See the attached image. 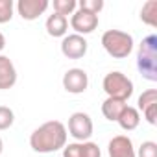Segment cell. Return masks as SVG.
<instances>
[{"instance_id": "3", "label": "cell", "mask_w": 157, "mask_h": 157, "mask_svg": "<svg viewBox=\"0 0 157 157\" xmlns=\"http://www.w3.org/2000/svg\"><path fill=\"white\" fill-rule=\"evenodd\" d=\"M133 37L128 32L122 30H107L102 35V46L104 50L115 57V59H124L133 52Z\"/></svg>"}, {"instance_id": "18", "label": "cell", "mask_w": 157, "mask_h": 157, "mask_svg": "<svg viewBox=\"0 0 157 157\" xmlns=\"http://www.w3.org/2000/svg\"><path fill=\"white\" fill-rule=\"evenodd\" d=\"M78 10L89 11L93 15H98L104 10V0H80L78 2Z\"/></svg>"}, {"instance_id": "7", "label": "cell", "mask_w": 157, "mask_h": 157, "mask_svg": "<svg viewBox=\"0 0 157 157\" xmlns=\"http://www.w3.org/2000/svg\"><path fill=\"white\" fill-rule=\"evenodd\" d=\"M87 48H89L87 39L78 33L65 35L61 41V54L68 59H82L87 54Z\"/></svg>"}, {"instance_id": "11", "label": "cell", "mask_w": 157, "mask_h": 157, "mask_svg": "<svg viewBox=\"0 0 157 157\" xmlns=\"http://www.w3.org/2000/svg\"><path fill=\"white\" fill-rule=\"evenodd\" d=\"M107 151H109V157H137L133 142H131V139L128 135H117V137H113L109 140Z\"/></svg>"}, {"instance_id": "4", "label": "cell", "mask_w": 157, "mask_h": 157, "mask_svg": "<svg viewBox=\"0 0 157 157\" xmlns=\"http://www.w3.org/2000/svg\"><path fill=\"white\" fill-rule=\"evenodd\" d=\"M102 87H104L107 98H115V100H122V102H128L129 96L133 94V82L118 70L105 74Z\"/></svg>"}, {"instance_id": "14", "label": "cell", "mask_w": 157, "mask_h": 157, "mask_svg": "<svg viewBox=\"0 0 157 157\" xmlns=\"http://www.w3.org/2000/svg\"><path fill=\"white\" fill-rule=\"evenodd\" d=\"M117 122H118V126H120L124 131H133V129H137L139 124H140V113H139L137 107L126 105Z\"/></svg>"}, {"instance_id": "16", "label": "cell", "mask_w": 157, "mask_h": 157, "mask_svg": "<svg viewBox=\"0 0 157 157\" xmlns=\"http://www.w3.org/2000/svg\"><path fill=\"white\" fill-rule=\"evenodd\" d=\"M140 21L151 28L157 26V0H148L146 4H142L140 10Z\"/></svg>"}, {"instance_id": "15", "label": "cell", "mask_w": 157, "mask_h": 157, "mask_svg": "<svg viewBox=\"0 0 157 157\" xmlns=\"http://www.w3.org/2000/svg\"><path fill=\"white\" fill-rule=\"evenodd\" d=\"M126 105H128V104H126V102H122V100L105 98V102L102 104V115H104L107 120L117 122V120H118V117H120V113L124 111V107H126Z\"/></svg>"}, {"instance_id": "23", "label": "cell", "mask_w": 157, "mask_h": 157, "mask_svg": "<svg viewBox=\"0 0 157 157\" xmlns=\"http://www.w3.org/2000/svg\"><path fill=\"white\" fill-rule=\"evenodd\" d=\"M63 157H82V142L65 144V148H63Z\"/></svg>"}, {"instance_id": "12", "label": "cell", "mask_w": 157, "mask_h": 157, "mask_svg": "<svg viewBox=\"0 0 157 157\" xmlns=\"http://www.w3.org/2000/svg\"><path fill=\"white\" fill-rule=\"evenodd\" d=\"M17 83V68L8 56L0 54V91H8Z\"/></svg>"}, {"instance_id": "20", "label": "cell", "mask_w": 157, "mask_h": 157, "mask_svg": "<svg viewBox=\"0 0 157 157\" xmlns=\"http://www.w3.org/2000/svg\"><path fill=\"white\" fill-rule=\"evenodd\" d=\"M13 122H15V113L6 105H0V131L10 129Z\"/></svg>"}, {"instance_id": "8", "label": "cell", "mask_w": 157, "mask_h": 157, "mask_svg": "<svg viewBox=\"0 0 157 157\" xmlns=\"http://www.w3.org/2000/svg\"><path fill=\"white\" fill-rule=\"evenodd\" d=\"M70 28L82 37L87 33H93L98 28V15H93L83 10H76L70 17Z\"/></svg>"}, {"instance_id": "9", "label": "cell", "mask_w": 157, "mask_h": 157, "mask_svg": "<svg viewBox=\"0 0 157 157\" xmlns=\"http://www.w3.org/2000/svg\"><path fill=\"white\" fill-rule=\"evenodd\" d=\"M48 6H50L48 0H19L17 13L24 21H35L48 10Z\"/></svg>"}, {"instance_id": "1", "label": "cell", "mask_w": 157, "mask_h": 157, "mask_svg": "<svg viewBox=\"0 0 157 157\" xmlns=\"http://www.w3.org/2000/svg\"><path fill=\"white\" fill-rule=\"evenodd\" d=\"M67 144V128L59 120H48L41 124L30 135V146L33 151L39 153H52Z\"/></svg>"}, {"instance_id": "2", "label": "cell", "mask_w": 157, "mask_h": 157, "mask_svg": "<svg viewBox=\"0 0 157 157\" xmlns=\"http://www.w3.org/2000/svg\"><path fill=\"white\" fill-rule=\"evenodd\" d=\"M137 68L148 82H157V35H148L139 44Z\"/></svg>"}, {"instance_id": "17", "label": "cell", "mask_w": 157, "mask_h": 157, "mask_svg": "<svg viewBox=\"0 0 157 157\" xmlns=\"http://www.w3.org/2000/svg\"><path fill=\"white\" fill-rule=\"evenodd\" d=\"M78 8V2L76 0H54V13L57 15H72Z\"/></svg>"}, {"instance_id": "25", "label": "cell", "mask_w": 157, "mask_h": 157, "mask_svg": "<svg viewBox=\"0 0 157 157\" xmlns=\"http://www.w3.org/2000/svg\"><path fill=\"white\" fill-rule=\"evenodd\" d=\"M2 150H4V142H2V139H0V153H2Z\"/></svg>"}, {"instance_id": "21", "label": "cell", "mask_w": 157, "mask_h": 157, "mask_svg": "<svg viewBox=\"0 0 157 157\" xmlns=\"http://www.w3.org/2000/svg\"><path fill=\"white\" fill-rule=\"evenodd\" d=\"M137 157H157V144L153 140H144L139 146V151H135Z\"/></svg>"}, {"instance_id": "22", "label": "cell", "mask_w": 157, "mask_h": 157, "mask_svg": "<svg viewBox=\"0 0 157 157\" xmlns=\"http://www.w3.org/2000/svg\"><path fill=\"white\" fill-rule=\"evenodd\" d=\"M82 157H102L100 146L93 140H85L82 142Z\"/></svg>"}, {"instance_id": "13", "label": "cell", "mask_w": 157, "mask_h": 157, "mask_svg": "<svg viewBox=\"0 0 157 157\" xmlns=\"http://www.w3.org/2000/svg\"><path fill=\"white\" fill-rule=\"evenodd\" d=\"M46 32L50 37H65L67 35V30H68V19L63 17V15H57V13H52L48 19H46Z\"/></svg>"}, {"instance_id": "6", "label": "cell", "mask_w": 157, "mask_h": 157, "mask_svg": "<svg viewBox=\"0 0 157 157\" xmlns=\"http://www.w3.org/2000/svg\"><path fill=\"white\" fill-rule=\"evenodd\" d=\"M63 87L70 94H82L89 87V76L83 68H68L63 76Z\"/></svg>"}, {"instance_id": "5", "label": "cell", "mask_w": 157, "mask_h": 157, "mask_svg": "<svg viewBox=\"0 0 157 157\" xmlns=\"http://www.w3.org/2000/svg\"><path fill=\"white\" fill-rule=\"evenodd\" d=\"M68 135L72 139H76L78 142H85L91 139L93 135V120L87 113L78 111L72 113L68 118Z\"/></svg>"}, {"instance_id": "10", "label": "cell", "mask_w": 157, "mask_h": 157, "mask_svg": "<svg viewBox=\"0 0 157 157\" xmlns=\"http://www.w3.org/2000/svg\"><path fill=\"white\" fill-rule=\"evenodd\" d=\"M137 104H139V109L144 113V118L148 120V124L155 126L157 124V91L155 89L144 91L139 96Z\"/></svg>"}, {"instance_id": "19", "label": "cell", "mask_w": 157, "mask_h": 157, "mask_svg": "<svg viewBox=\"0 0 157 157\" xmlns=\"http://www.w3.org/2000/svg\"><path fill=\"white\" fill-rule=\"evenodd\" d=\"M13 0H0V24H6L13 19Z\"/></svg>"}, {"instance_id": "24", "label": "cell", "mask_w": 157, "mask_h": 157, "mask_svg": "<svg viewBox=\"0 0 157 157\" xmlns=\"http://www.w3.org/2000/svg\"><path fill=\"white\" fill-rule=\"evenodd\" d=\"M4 46H6V37H4L2 33H0V52L4 50Z\"/></svg>"}]
</instances>
